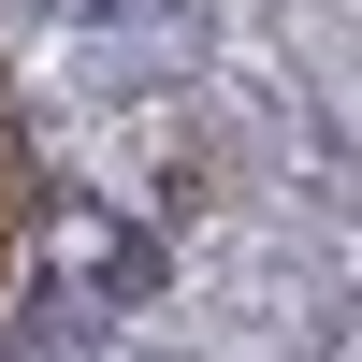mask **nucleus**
<instances>
[{
	"instance_id": "nucleus-1",
	"label": "nucleus",
	"mask_w": 362,
	"mask_h": 362,
	"mask_svg": "<svg viewBox=\"0 0 362 362\" xmlns=\"http://www.w3.org/2000/svg\"><path fill=\"white\" fill-rule=\"evenodd\" d=\"M174 0H58V29H160Z\"/></svg>"
}]
</instances>
